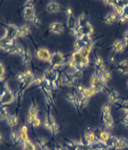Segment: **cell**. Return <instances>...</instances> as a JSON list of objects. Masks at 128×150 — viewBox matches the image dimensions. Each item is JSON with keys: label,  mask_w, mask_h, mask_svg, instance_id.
Wrapping results in <instances>:
<instances>
[{"label": "cell", "mask_w": 128, "mask_h": 150, "mask_svg": "<svg viewBox=\"0 0 128 150\" xmlns=\"http://www.w3.org/2000/svg\"><path fill=\"white\" fill-rule=\"evenodd\" d=\"M118 72L121 73V74H127L128 73V60H123L118 65Z\"/></svg>", "instance_id": "44dd1931"}, {"label": "cell", "mask_w": 128, "mask_h": 150, "mask_svg": "<svg viewBox=\"0 0 128 150\" xmlns=\"http://www.w3.org/2000/svg\"><path fill=\"white\" fill-rule=\"evenodd\" d=\"M111 139H112V135L108 130H100L99 133V140H100L102 143H110Z\"/></svg>", "instance_id": "5bb4252c"}, {"label": "cell", "mask_w": 128, "mask_h": 150, "mask_svg": "<svg viewBox=\"0 0 128 150\" xmlns=\"http://www.w3.org/2000/svg\"><path fill=\"white\" fill-rule=\"evenodd\" d=\"M102 124L105 130H112L114 128V119L111 114V107L109 105H103L101 109Z\"/></svg>", "instance_id": "6da1fadb"}, {"label": "cell", "mask_w": 128, "mask_h": 150, "mask_svg": "<svg viewBox=\"0 0 128 150\" xmlns=\"http://www.w3.org/2000/svg\"><path fill=\"white\" fill-rule=\"evenodd\" d=\"M40 125H41V120H40V118H35L34 120V122L32 123V127H39Z\"/></svg>", "instance_id": "ab89813d"}, {"label": "cell", "mask_w": 128, "mask_h": 150, "mask_svg": "<svg viewBox=\"0 0 128 150\" xmlns=\"http://www.w3.org/2000/svg\"><path fill=\"white\" fill-rule=\"evenodd\" d=\"M9 109L6 106H1V112H0V120H4L7 119L9 116Z\"/></svg>", "instance_id": "f1b7e54d"}, {"label": "cell", "mask_w": 128, "mask_h": 150, "mask_svg": "<svg viewBox=\"0 0 128 150\" xmlns=\"http://www.w3.org/2000/svg\"><path fill=\"white\" fill-rule=\"evenodd\" d=\"M15 100V95L13 91L3 95H0V106L10 105L12 104Z\"/></svg>", "instance_id": "52a82bcc"}, {"label": "cell", "mask_w": 128, "mask_h": 150, "mask_svg": "<svg viewBox=\"0 0 128 150\" xmlns=\"http://www.w3.org/2000/svg\"><path fill=\"white\" fill-rule=\"evenodd\" d=\"M119 20L121 21V23H125V22H127V18L125 17V15H119Z\"/></svg>", "instance_id": "7bdbcfd3"}, {"label": "cell", "mask_w": 128, "mask_h": 150, "mask_svg": "<svg viewBox=\"0 0 128 150\" xmlns=\"http://www.w3.org/2000/svg\"><path fill=\"white\" fill-rule=\"evenodd\" d=\"M109 144L115 150H122L128 148V140L126 138H117L115 136H112Z\"/></svg>", "instance_id": "3957f363"}, {"label": "cell", "mask_w": 128, "mask_h": 150, "mask_svg": "<svg viewBox=\"0 0 128 150\" xmlns=\"http://www.w3.org/2000/svg\"><path fill=\"white\" fill-rule=\"evenodd\" d=\"M97 93V92L95 91L94 89H92L91 87H90V88H84L82 92L80 93V95H81V97H83V98L90 99V98L93 97L94 95H96Z\"/></svg>", "instance_id": "d6986e66"}, {"label": "cell", "mask_w": 128, "mask_h": 150, "mask_svg": "<svg viewBox=\"0 0 128 150\" xmlns=\"http://www.w3.org/2000/svg\"><path fill=\"white\" fill-rule=\"evenodd\" d=\"M78 32H80V37H85V38H90L93 35L94 33V28L92 26L91 23H87L85 26L81 27V28H78Z\"/></svg>", "instance_id": "9c48e42d"}, {"label": "cell", "mask_w": 128, "mask_h": 150, "mask_svg": "<svg viewBox=\"0 0 128 150\" xmlns=\"http://www.w3.org/2000/svg\"><path fill=\"white\" fill-rule=\"evenodd\" d=\"M32 61V52L30 49H25L22 55V62L24 65H28Z\"/></svg>", "instance_id": "484cf974"}, {"label": "cell", "mask_w": 128, "mask_h": 150, "mask_svg": "<svg viewBox=\"0 0 128 150\" xmlns=\"http://www.w3.org/2000/svg\"><path fill=\"white\" fill-rule=\"evenodd\" d=\"M123 40H124V42L126 43V45L128 46V30L124 33V35H123Z\"/></svg>", "instance_id": "ee69618b"}, {"label": "cell", "mask_w": 128, "mask_h": 150, "mask_svg": "<svg viewBox=\"0 0 128 150\" xmlns=\"http://www.w3.org/2000/svg\"><path fill=\"white\" fill-rule=\"evenodd\" d=\"M66 98L69 102L72 103L78 110H80L81 108V102H80V98H78L77 95H75L74 93H68L66 95Z\"/></svg>", "instance_id": "4fadbf2b"}, {"label": "cell", "mask_w": 128, "mask_h": 150, "mask_svg": "<svg viewBox=\"0 0 128 150\" xmlns=\"http://www.w3.org/2000/svg\"><path fill=\"white\" fill-rule=\"evenodd\" d=\"M87 23H89V20L87 18V16L82 13V15H80V17L77 20V23H76V27L77 28H81V27L85 26Z\"/></svg>", "instance_id": "d4e9b609"}, {"label": "cell", "mask_w": 128, "mask_h": 150, "mask_svg": "<svg viewBox=\"0 0 128 150\" xmlns=\"http://www.w3.org/2000/svg\"><path fill=\"white\" fill-rule=\"evenodd\" d=\"M31 33V28L28 25H23L18 27V38H25Z\"/></svg>", "instance_id": "cb8c5ba5"}, {"label": "cell", "mask_w": 128, "mask_h": 150, "mask_svg": "<svg viewBox=\"0 0 128 150\" xmlns=\"http://www.w3.org/2000/svg\"><path fill=\"white\" fill-rule=\"evenodd\" d=\"M95 67H96V72L97 73H100L105 70L104 61H103L101 57L96 56V58H95Z\"/></svg>", "instance_id": "9a60e30c"}, {"label": "cell", "mask_w": 128, "mask_h": 150, "mask_svg": "<svg viewBox=\"0 0 128 150\" xmlns=\"http://www.w3.org/2000/svg\"><path fill=\"white\" fill-rule=\"evenodd\" d=\"M26 78H27V76L25 74V72H20V73H18V74L16 75V79H17V81L21 84L25 83Z\"/></svg>", "instance_id": "4dcf8cb0"}, {"label": "cell", "mask_w": 128, "mask_h": 150, "mask_svg": "<svg viewBox=\"0 0 128 150\" xmlns=\"http://www.w3.org/2000/svg\"><path fill=\"white\" fill-rule=\"evenodd\" d=\"M23 15L26 20L34 21L35 18L34 15V7H24L23 10Z\"/></svg>", "instance_id": "30bf717a"}, {"label": "cell", "mask_w": 128, "mask_h": 150, "mask_svg": "<svg viewBox=\"0 0 128 150\" xmlns=\"http://www.w3.org/2000/svg\"><path fill=\"white\" fill-rule=\"evenodd\" d=\"M5 35L8 36L11 40H15L18 38V27L15 24H8L5 29Z\"/></svg>", "instance_id": "5b68a950"}, {"label": "cell", "mask_w": 128, "mask_h": 150, "mask_svg": "<svg viewBox=\"0 0 128 150\" xmlns=\"http://www.w3.org/2000/svg\"><path fill=\"white\" fill-rule=\"evenodd\" d=\"M19 133H28V126H27V125L21 126L19 129Z\"/></svg>", "instance_id": "b9f144b4"}, {"label": "cell", "mask_w": 128, "mask_h": 150, "mask_svg": "<svg viewBox=\"0 0 128 150\" xmlns=\"http://www.w3.org/2000/svg\"><path fill=\"white\" fill-rule=\"evenodd\" d=\"M29 141V136L27 133H19L18 134V143L23 144Z\"/></svg>", "instance_id": "f546056e"}, {"label": "cell", "mask_w": 128, "mask_h": 150, "mask_svg": "<svg viewBox=\"0 0 128 150\" xmlns=\"http://www.w3.org/2000/svg\"><path fill=\"white\" fill-rule=\"evenodd\" d=\"M36 57L39 60H41V61L49 63L51 60L52 54L47 48H39V49H37V51H36Z\"/></svg>", "instance_id": "ba28073f"}, {"label": "cell", "mask_w": 128, "mask_h": 150, "mask_svg": "<svg viewBox=\"0 0 128 150\" xmlns=\"http://www.w3.org/2000/svg\"><path fill=\"white\" fill-rule=\"evenodd\" d=\"M112 7H113V9L115 10V13L119 16L123 15V12H124V2L123 1H113Z\"/></svg>", "instance_id": "e0dca14e"}, {"label": "cell", "mask_w": 128, "mask_h": 150, "mask_svg": "<svg viewBox=\"0 0 128 150\" xmlns=\"http://www.w3.org/2000/svg\"><path fill=\"white\" fill-rule=\"evenodd\" d=\"M37 114H38V107L37 105L34 102L30 107L29 110V114H28V119H27V122L29 124H31L34 122V120L35 118H37Z\"/></svg>", "instance_id": "8992f818"}, {"label": "cell", "mask_w": 128, "mask_h": 150, "mask_svg": "<svg viewBox=\"0 0 128 150\" xmlns=\"http://www.w3.org/2000/svg\"><path fill=\"white\" fill-rule=\"evenodd\" d=\"M50 31L56 35L62 34L64 32V25L61 22L56 21V22H53L50 25Z\"/></svg>", "instance_id": "7c38bea8"}, {"label": "cell", "mask_w": 128, "mask_h": 150, "mask_svg": "<svg viewBox=\"0 0 128 150\" xmlns=\"http://www.w3.org/2000/svg\"><path fill=\"white\" fill-rule=\"evenodd\" d=\"M78 52H80V54L81 55V57H82V58H89L90 54H91V52H90L89 50H87L85 47L82 48L81 50H80Z\"/></svg>", "instance_id": "1f68e13d"}, {"label": "cell", "mask_w": 128, "mask_h": 150, "mask_svg": "<svg viewBox=\"0 0 128 150\" xmlns=\"http://www.w3.org/2000/svg\"><path fill=\"white\" fill-rule=\"evenodd\" d=\"M71 33H72V35L76 38V39H78V38L80 37V32H78V29L77 28V27L71 29Z\"/></svg>", "instance_id": "f35d334b"}, {"label": "cell", "mask_w": 128, "mask_h": 150, "mask_svg": "<svg viewBox=\"0 0 128 150\" xmlns=\"http://www.w3.org/2000/svg\"><path fill=\"white\" fill-rule=\"evenodd\" d=\"M2 141H3V136L0 134V143H2Z\"/></svg>", "instance_id": "c3c4849f"}, {"label": "cell", "mask_w": 128, "mask_h": 150, "mask_svg": "<svg viewBox=\"0 0 128 150\" xmlns=\"http://www.w3.org/2000/svg\"><path fill=\"white\" fill-rule=\"evenodd\" d=\"M22 145H24V146H26L27 147V148H29L30 150H36V146H35L34 145V143H32V141H26V143H23L22 144Z\"/></svg>", "instance_id": "e575fe53"}, {"label": "cell", "mask_w": 128, "mask_h": 150, "mask_svg": "<svg viewBox=\"0 0 128 150\" xmlns=\"http://www.w3.org/2000/svg\"><path fill=\"white\" fill-rule=\"evenodd\" d=\"M90 84H91V88L94 89L97 92L103 91L107 89V85L101 80V78H100V76L97 72H94L92 74Z\"/></svg>", "instance_id": "7a4b0ae2"}, {"label": "cell", "mask_w": 128, "mask_h": 150, "mask_svg": "<svg viewBox=\"0 0 128 150\" xmlns=\"http://www.w3.org/2000/svg\"><path fill=\"white\" fill-rule=\"evenodd\" d=\"M119 100V93L117 91H112L108 94V102L110 104H116Z\"/></svg>", "instance_id": "603a6c76"}, {"label": "cell", "mask_w": 128, "mask_h": 150, "mask_svg": "<svg viewBox=\"0 0 128 150\" xmlns=\"http://www.w3.org/2000/svg\"><path fill=\"white\" fill-rule=\"evenodd\" d=\"M99 74L100 76V78H101V80L104 82L106 85L110 82L111 78H112V74H111V72L108 71V70H104V71L99 73Z\"/></svg>", "instance_id": "83f0119b"}, {"label": "cell", "mask_w": 128, "mask_h": 150, "mask_svg": "<svg viewBox=\"0 0 128 150\" xmlns=\"http://www.w3.org/2000/svg\"><path fill=\"white\" fill-rule=\"evenodd\" d=\"M54 123H56V120H54V118H53V116H52L51 114H47V116H46V118H45V121H44V127L51 132L52 127H53V125Z\"/></svg>", "instance_id": "7402d4cb"}, {"label": "cell", "mask_w": 128, "mask_h": 150, "mask_svg": "<svg viewBox=\"0 0 128 150\" xmlns=\"http://www.w3.org/2000/svg\"><path fill=\"white\" fill-rule=\"evenodd\" d=\"M7 123L10 127H15L18 124V118L16 114H11L7 118Z\"/></svg>", "instance_id": "4316f807"}, {"label": "cell", "mask_w": 128, "mask_h": 150, "mask_svg": "<svg viewBox=\"0 0 128 150\" xmlns=\"http://www.w3.org/2000/svg\"><path fill=\"white\" fill-rule=\"evenodd\" d=\"M10 138H11V140H12V141H13V143H17L18 141V134L15 132V131H12V132H11Z\"/></svg>", "instance_id": "d590c367"}, {"label": "cell", "mask_w": 128, "mask_h": 150, "mask_svg": "<svg viewBox=\"0 0 128 150\" xmlns=\"http://www.w3.org/2000/svg\"><path fill=\"white\" fill-rule=\"evenodd\" d=\"M49 63H50L52 65V69H58V67H61V65L65 63V57L61 52L56 51V52L52 54L51 60Z\"/></svg>", "instance_id": "277c9868"}, {"label": "cell", "mask_w": 128, "mask_h": 150, "mask_svg": "<svg viewBox=\"0 0 128 150\" xmlns=\"http://www.w3.org/2000/svg\"><path fill=\"white\" fill-rule=\"evenodd\" d=\"M25 7H34V1H26V3H25Z\"/></svg>", "instance_id": "f6af8a7d"}, {"label": "cell", "mask_w": 128, "mask_h": 150, "mask_svg": "<svg viewBox=\"0 0 128 150\" xmlns=\"http://www.w3.org/2000/svg\"><path fill=\"white\" fill-rule=\"evenodd\" d=\"M59 132H60V127H59V125L56 122V123L53 125V127H52L51 133H53L54 135H56V134H58Z\"/></svg>", "instance_id": "836d02e7"}, {"label": "cell", "mask_w": 128, "mask_h": 150, "mask_svg": "<svg viewBox=\"0 0 128 150\" xmlns=\"http://www.w3.org/2000/svg\"><path fill=\"white\" fill-rule=\"evenodd\" d=\"M5 51H6L7 53H9V54H12V55L16 54V55L22 56L23 53H24V50L22 49V47H21L19 44H17V43H15V44H13V45H10Z\"/></svg>", "instance_id": "8fae6325"}, {"label": "cell", "mask_w": 128, "mask_h": 150, "mask_svg": "<svg viewBox=\"0 0 128 150\" xmlns=\"http://www.w3.org/2000/svg\"><path fill=\"white\" fill-rule=\"evenodd\" d=\"M4 75H5V67L3 64L0 62V83L4 80Z\"/></svg>", "instance_id": "8d00e7d4"}, {"label": "cell", "mask_w": 128, "mask_h": 150, "mask_svg": "<svg viewBox=\"0 0 128 150\" xmlns=\"http://www.w3.org/2000/svg\"><path fill=\"white\" fill-rule=\"evenodd\" d=\"M126 43L124 42L123 40H118L114 42L113 44V50L115 53H121L124 50L125 47H126Z\"/></svg>", "instance_id": "2e32d148"}, {"label": "cell", "mask_w": 128, "mask_h": 150, "mask_svg": "<svg viewBox=\"0 0 128 150\" xmlns=\"http://www.w3.org/2000/svg\"><path fill=\"white\" fill-rule=\"evenodd\" d=\"M22 146H23V149H22V150H30L29 148H27L26 146H24V145H22Z\"/></svg>", "instance_id": "681fc988"}, {"label": "cell", "mask_w": 128, "mask_h": 150, "mask_svg": "<svg viewBox=\"0 0 128 150\" xmlns=\"http://www.w3.org/2000/svg\"><path fill=\"white\" fill-rule=\"evenodd\" d=\"M66 15L67 17H69V16H73V10L71 7H68L66 9Z\"/></svg>", "instance_id": "60d3db41"}, {"label": "cell", "mask_w": 128, "mask_h": 150, "mask_svg": "<svg viewBox=\"0 0 128 150\" xmlns=\"http://www.w3.org/2000/svg\"><path fill=\"white\" fill-rule=\"evenodd\" d=\"M54 149V150H64V147L62 145H60V144H56Z\"/></svg>", "instance_id": "7dc6e473"}, {"label": "cell", "mask_w": 128, "mask_h": 150, "mask_svg": "<svg viewBox=\"0 0 128 150\" xmlns=\"http://www.w3.org/2000/svg\"><path fill=\"white\" fill-rule=\"evenodd\" d=\"M85 48L87 49V50H89L90 52H92V50L95 48V42L92 40H88V42H86V44H85Z\"/></svg>", "instance_id": "d6a6232c"}, {"label": "cell", "mask_w": 128, "mask_h": 150, "mask_svg": "<svg viewBox=\"0 0 128 150\" xmlns=\"http://www.w3.org/2000/svg\"><path fill=\"white\" fill-rule=\"evenodd\" d=\"M37 143H38V145L41 147V148H43L44 146L47 145V143H46L45 139L44 138H40V137L37 138Z\"/></svg>", "instance_id": "74e56055"}, {"label": "cell", "mask_w": 128, "mask_h": 150, "mask_svg": "<svg viewBox=\"0 0 128 150\" xmlns=\"http://www.w3.org/2000/svg\"><path fill=\"white\" fill-rule=\"evenodd\" d=\"M46 10H47L48 13H58L59 11L61 10V6L58 3H56V2L51 1V2H49L47 4V6H46Z\"/></svg>", "instance_id": "ac0fdd59"}, {"label": "cell", "mask_w": 128, "mask_h": 150, "mask_svg": "<svg viewBox=\"0 0 128 150\" xmlns=\"http://www.w3.org/2000/svg\"><path fill=\"white\" fill-rule=\"evenodd\" d=\"M32 22H34V24L35 26H37V27H39V26H40V20H39L37 17H35V18H34V20L32 21Z\"/></svg>", "instance_id": "bcb514c9"}, {"label": "cell", "mask_w": 128, "mask_h": 150, "mask_svg": "<svg viewBox=\"0 0 128 150\" xmlns=\"http://www.w3.org/2000/svg\"><path fill=\"white\" fill-rule=\"evenodd\" d=\"M103 20H104V22L107 24H113V23H115L117 20H119V16L116 13H109L104 16Z\"/></svg>", "instance_id": "ffe728a7"}]
</instances>
